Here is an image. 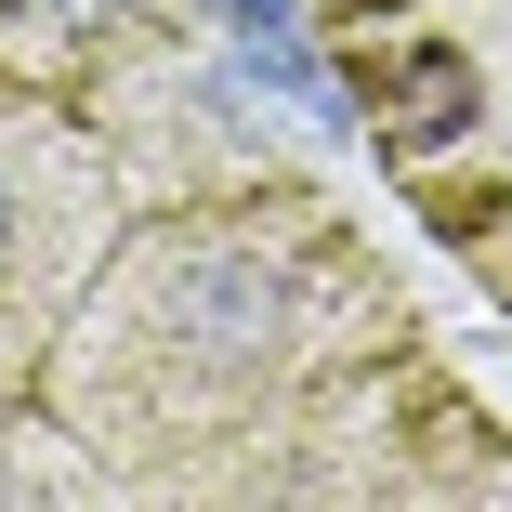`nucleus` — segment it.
I'll list each match as a JSON object with an SVG mask.
<instances>
[{
	"label": "nucleus",
	"instance_id": "2",
	"mask_svg": "<svg viewBox=\"0 0 512 512\" xmlns=\"http://www.w3.org/2000/svg\"><path fill=\"white\" fill-rule=\"evenodd\" d=\"M0 250H14V184H0Z\"/></svg>",
	"mask_w": 512,
	"mask_h": 512
},
{
	"label": "nucleus",
	"instance_id": "1",
	"mask_svg": "<svg viewBox=\"0 0 512 512\" xmlns=\"http://www.w3.org/2000/svg\"><path fill=\"white\" fill-rule=\"evenodd\" d=\"M473 119H486V79H473L447 40H421V53L381 66V145H394V158H434V145H460Z\"/></svg>",
	"mask_w": 512,
	"mask_h": 512
}]
</instances>
